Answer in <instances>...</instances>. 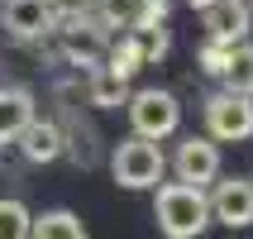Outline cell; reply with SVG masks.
<instances>
[{
	"label": "cell",
	"mask_w": 253,
	"mask_h": 239,
	"mask_svg": "<svg viewBox=\"0 0 253 239\" xmlns=\"http://www.w3.org/2000/svg\"><path fill=\"white\" fill-rule=\"evenodd\" d=\"M153 220L168 239H201L211 230V201L201 187H186V182H163L153 187Z\"/></svg>",
	"instance_id": "cell-1"
},
{
	"label": "cell",
	"mask_w": 253,
	"mask_h": 239,
	"mask_svg": "<svg viewBox=\"0 0 253 239\" xmlns=\"http://www.w3.org/2000/svg\"><path fill=\"white\" fill-rule=\"evenodd\" d=\"M244 5H249V14H253V0H244Z\"/></svg>",
	"instance_id": "cell-22"
},
{
	"label": "cell",
	"mask_w": 253,
	"mask_h": 239,
	"mask_svg": "<svg viewBox=\"0 0 253 239\" xmlns=\"http://www.w3.org/2000/svg\"><path fill=\"white\" fill-rule=\"evenodd\" d=\"M134 10H139V0H91V19H96L105 34L129 29L134 24Z\"/></svg>",
	"instance_id": "cell-17"
},
{
	"label": "cell",
	"mask_w": 253,
	"mask_h": 239,
	"mask_svg": "<svg viewBox=\"0 0 253 239\" xmlns=\"http://www.w3.org/2000/svg\"><path fill=\"white\" fill-rule=\"evenodd\" d=\"M220 82H225L229 96H249V100H253V43H234L229 67H225Z\"/></svg>",
	"instance_id": "cell-16"
},
{
	"label": "cell",
	"mask_w": 253,
	"mask_h": 239,
	"mask_svg": "<svg viewBox=\"0 0 253 239\" xmlns=\"http://www.w3.org/2000/svg\"><path fill=\"white\" fill-rule=\"evenodd\" d=\"M48 10H53V24H67V19L91 14V0H48Z\"/></svg>",
	"instance_id": "cell-20"
},
{
	"label": "cell",
	"mask_w": 253,
	"mask_h": 239,
	"mask_svg": "<svg viewBox=\"0 0 253 239\" xmlns=\"http://www.w3.org/2000/svg\"><path fill=\"white\" fill-rule=\"evenodd\" d=\"M206 201H211V220H220L225 230L253 225V177H225V182H215Z\"/></svg>",
	"instance_id": "cell-8"
},
{
	"label": "cell",
	"mask_w": 253,
	"mask_h": 239,
	"mask_svg": "<svg viewBox=\"0 0 253 239\" xmlns=\"http://www.w3.org/2000/svg\"><path fill=\"white\" fill-rule=\"evenodd\" d=\"M0 24L14 43H43L53 39V10L48 0H0Z\"/></svg>",
	"instance_id": "cell-7"
},
{
	"label": "cell",
	"mask_w": 253,
	"mask_h": 239,
	"mask_svg": "<svg viewBox=\"0 0 253 239\" xmlns=\"http://www.w3.org/2000/svg\"><path fill=\"white\" fill-rule=\"evenodd\" d=\"M57 34V53L67 57L72 67H100V57H105V43H110V34L86 14V19H67V24H53Z\"/></svg>",
	"instance_id": "cell-5"
},
{
	"label": "cell",
	"mask_w": 253,
	"mask_h": 239,
	"mask_svg": "<svg viewBox=\"0 0 253 239\" xmlns=\"http://www.w3.org/2000/svg\"><path fill=\"white\" fill-rule=\"evenodd\" d=\"M125 100H129V82L110 77L105 67L86 72V105H96V110H120Z\"/></svg>",
	"instance_id": "cell-15"
},
{
	"label": "cell",
	"mask_w": 253,
	"mask_h": 239,
	"mask_svg": "<svg viewBox=\"0 0 253 239\" xmlns=\"http://www.w3.org/2000/svg\"><path fill=\"white\" fill-rule=\"evenodd\" d=\"M57 129H62V153H72L82 168H91V163L100 158V148H96V129L82 125V105H67V110L57 115Z\"/></svg>",
	"instance_id": "cell-11"
},
{
	"label": "cell",
	"mask_w": 253,
	"mask_h": 239,
	"mask_svg": "<svg viewBox=\"0 0 253 239\" xmlns=\"http://www.w3.org/2000/svg\"><path fill=\"white\" fill-rule=\"evenodd\" d=\"M206 39H220V43H249V29H253V14L244 0H215V5H206Z\"/></svg>",
	"instance_id": "cell-9"
},
{
	"label": "cell",
	"mask_w": 253,
	"mask_h": 239,
	"mask_svg": "<svg viewBox=\"0 0 253 239\" xmlns=\"http://www.w3.org/2000/svg\"><path fill=\"white\" fill-rule=\"evenodd\" d=\"M172 172H177V182L206 191V182L220 177V143H211L206 134H186L172 153Z\"/></svg>",
	"instance_id": "cell-6"
},
{
	"label": "cell",
	"mask_w": 253,
	"mask_h": 239,
	"mask_svg": "<svg viewBox=\"0 0 253 239\" xmlns=\"http://www.w3.org/2000/svg\"><path fill=\"white\" fill-rule=\"evenodd\" d=\"M186 5H191V10H206V5H215V0H186Z\"/></svg>",
	"instance_id": "cell-21"
},
{
	"label": "cell",
	"mask_w": 253,
	"mask_h": 239,
	"mask_svg": "<svg viewBox=\"0 0 253 239\" xmlns=\"http://www.w3.org/2000/svg\"><path fill=\"white\" fill-rule=\"evenodd\" d=\"M206 139L211 143H244L253 139V100L211 91L206 96Z\"/></svg>",
	"instance_id": "cell-4"
},
{
	"label": "cell",
	"mask_w": 253,
	"mask_h": 239,
	"mask_svg": "<svg viewBox=\"0 0 253 239\" xmlns=\"http://www.w3.org/2000/svg\"><path fill=\"white\" fill-rule=\"evenodd\" d=\"M29 239H91L86 235V220L67 206H53V211H43L29 220Z\"/></svg>",
	"instance_id": "cell-13"
},
{
	"label": "cell",
	"mask_w": 253,
	"mask_h": 239,
	"mask_svg": "<svg viewBox=\"0 0 253 239\" xmlns=\"http://www.w3.org/2000/svg\"><path fill=\"white\" fill-rule=\"evenodd\" d=\"M229 43H220V39H201V48H196V67L206 72V77H225V67H229Z\"/></svg>",
	"instance_id": "cell-19"
},
{
	"label": "cell",
	"mask_w": 253,
	"mask_h": 239,
	"mask_svg": "<svg viewBox=\"0 0 253 239\" xmlns=\"http://www.w3.org/2000/svg\"><path fill=\"white\" fill-rule=\"evenodd\" d=\"M125 110H129V125H134V139H148V143H163L182 125V100L172 96V91H163V86L129 91Z\"/></svg>",
	"instance_id": "cell-3"
},
{
	"label": "cell",
	"mask_w": 253,
	"mask_h": 239,
	"mask_svg": "<svg viewBox=\"0 0 253 239\" xmlns=\"http://www.w3.org/2000/svg\"><path fill=\"white\" fill-rule=\"evenodd\" d=\"M163 172H168V153L148 139L129 134L110 148V177L125 191H153V187H163Z\"/></svg>",
	"instance_id": "cell-2"
},
{
	"label": "cell",
	"mask_w": 253,
	"mask_h": 239,
	"mask_svg": "<svg viewBox=\"0 0 253 239\" xmlns=\"http://www.w3.org/2000/svg\"><path fill=\"white\" fill-rule=\"evenodd\" d=\"M14 143H19V153L29 163H57L62 158V129H57V120H43V115H34Z\"/></svg>",
	"instance_id": "cell-10"
},
{
	"label": "cell",
	"mask_w": 253,
	"mask_h": 239,
	"mask_svg": "<svg viewBox=\"0 0 253 239\" xmlns=\"http://www.w3.org/2000/svg\"><path fill=\"white\" fill-rule=\"evenodd\" d=\"M100 67L110 72V77H120V82H129V77L143 67V43H139V34H129V29H125L120 39H110V43H105Z\"/></svg>",
	"instance_id": "cell-14"
},
{
	"label": "cell",
	"mask_w": 253,
	"mask_h": 239,
	"mask_svg": "<svg viewBox=\"0 0 253 239\" xmlns=\"http://www.w3.org/2000/svg\"><path fill=\"white\" fill-rule=\"evenodd\" d=\"M29 206L14 196H0V239H29Z\"/></svg>",
	"instance_id": "cell-18"
},
{
	"label": "cell",
	"mask_w": 253,
	"mask_h": 239,
	"mask_svg": "<svg viewBox=\"0 0 253 239\" xmlns=\"http://www.w3.org/2000/svg\"><path fill=\"white\" fill-rule=\"evenodd\" d=\"M34 91L24 86H0V143H14L19 139V129L34 120Z\"/></svg>",
	"instance_id": "cell-12"
}]
</instances>
